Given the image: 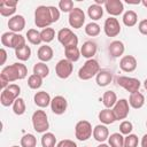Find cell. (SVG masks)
<instances>
[{
	"label": "cell",
	"instance_id": "1",
	"mask_svg": "<svg viewBox=\"0 0 147 147\" xmlns=\"http://www.w3.org/2000/svg\"><path fill=\"white\" fill-rule=\"evenodd\" d=\"M28 75V69L23 63H14L2 69L0 74V86L2 90L7 88L11 83L18 79H24Z\"/></svg>",
	"mask_w": 147,
	"mask_h": 147
},
{
	"label": "cell",
	"instance_id": "2",
	"mask_svg": "<svg viewBox=\"0 0 147 147\" xmlns=\"http://www.w3.org/2000/svg\"><path fill=\"white\" fill-rule=\"evenodd\" d=\"M53 23L49 6H39L34 10V24L38 28H49Z\"/></svg>",
	"mask_w": 147,
	"mask_h": 147
},
{
	"label": "cell",
	"instance_id": "3",
	"mask_svg": "<svg viewBox=\"0 0 147 147\" xmlns=\"http://www.w3.org/2000/svg\"><path fill=\"white\" fill-rule=\"evenodd\" d=\"M99 71H100V64H99V62L96 60H94V59H90L79 69L78 77L82 80H88L92 77L96 76L99 74Z\"/></svg>",
	"mask_w": 147,
	"mask_h": 147
},
{
	"label": "cell",
	"instance_id": "4",
	"mask_svg": "<svg viewBox=\"0 0 147 147\" xmlns=\"http://www.w3.org/2000/svg\"><path fill=\"white\" fill-rule=\"evenodd\" d=\"M21 93V87L16 84H10L7 88L2 90L0 95V102L2 106L8 107L15 102V100L18 98Z\"/></svg>",
	"mask_w": 147,
	"mask_h": 147
},
{
	"label": "cell",
	"instance_id": "5",
	"mask_svg": "<svg viewBox=\"0 0 147 147\" xmlns=\"http://www.w3.org/2000/svg\"><path fill=\"white\" fill-rule=\"evenodd\" d=\"M32 125L38 133H45L49 127L47 114L44 110H36L32 115Z\"/></svg>",
	"mask_w": 147,
	"mask_h": 147
},
{
	"label": "cell",
	"instance_id": "6",
	"mask_svg": "<svg viewBox=\"0 0 147 147\" xmlns=\"http://www.w3.org/2000/svg\"><path fill=\"white\" fill-rule=\"evenodd\" d=\"M93 134V130H92V125L88 121H79L77 122L76 126H75V136L78 140L80 141H85L88 138H91V136Z\"/></svg>",
	"mask_w": 147,
	"mask_h": 147
},
{
	"label": "cell",
	"instance_id": "7",
	"mask_svg": "<svg viewBox=\"0 0 147 147\" xmlns=\"http://www.w3.org/2000/svg\"><path fill=\"white\" fill-rule=\"evenodd\" d=\"M57 39L64 48L78 45V37L68 28H63L57 32Z\"/></svg>",
	"mask_w": 147,
	"mask_h": 147
},
{
	"label": "cell",
	"instance_id": "8",
	"mask_svg": "<svg viewBox=\"0 0 147 147\" xmlns=\"http://www.w3.org/2000/svg\"><path fill=\"white\" fill-rule=\"evenodd\" d=\"M116 82L125 91L130 92V94L131 93H134V92H138L139 88H140V85H141L139 79L133 78V77H126V76H119V77H117Z\"/></svg>",
	"mask_w": 147,
	"mask_h": 147
},
{
	"label": "cell",
	"instance_id": "9",
	"mask_svg": "<svg viewBox=\"0 0 147 147\" xmlns=\"http://www.w3.org/2000/svg\"><path fill=\"white\" fill-rule=\"evenodd\" d=\"M114 115L116 117V121L119 119H125L130 113V105L126 99H119L113 107Z\"/></svg>",
	"mask_w": 147,
	"mask_h": 147
},
{
	"label": "cell",
	"instance_id": "10",
	"mask_svg": "<svg viewBox=\"0 0 147 147\" xmlns=\"http://www.w3.org/2000/svg\"><path fill=\"white\" fill-rule=\"evenodd\" d=\"M72 69H74L72 62H70V61L67 60V59H62V60H60V61L56 63L55 72H56V76H57L59 78L65 79V78H68V77L72 74Z\"/></svg>",
	"mask_w": 147,
	"mask_h": 147
},
{
	"label": "cell",
	"instance_id": "11",
	"mask_svg": "<svg viewBox=\"0 0 147 147\" xmlns=\"http://www.w3.org/2000/svg\"><path fill=\"white\" fill-rule=\"evenodd\" d=\"M85 23V14L80 8H74L69 13V24L74 29H80Z\"/></svg>",
	"mask_w": 147,
	"mask_h": 147
},
{
	"label": "cell",
	"instance_id": "12",
	"mask_svg": "<svg viewBox=\"0 0 147 147\" xmlns=\"http://www.w3.org/2000/svg\"><path fill=\"white\" fill-rule=\"evenodd\" d=\"M103 31L107 37H116L121 32V25L118 20L115 17L107 18L103 24Z\"/></svg>",
	"mask_w": 147,
	"mask_h": 147
},
{
	"label": "cell",
	"instance_id": "13",
	"mask_svg": "<svg viewBox=\"0 0 147 147\" xmlns=\"http://www.w3.org/2000/svg\"><path fill=\"white\" fill-rule=\"evenodd\" d=\"M68 107L67 99L62 95H56L51 101V109L55 115H62L65 113Z\"/></svg>",
	"mask_w": 147,
	"mask_h": 147
},
{
	"label": "cell",
	"instance_id": "14",
	"mask_svg": "<svg viewBox=\"0 0 147 147\" xmlns=\"http://www.w3.org/2000/svg\"><path fill=\"white\" fill-rule=\"evenodd\" d=\"M105 9L107 10L108 14H110L114 17V16H118L123 13L124 6L121 0H106Z\"/></svg>",
	"mask_w": 147,
	"mask_h": 147
},
{
	"label": "cell",
	"instance_id": "15",
	"mask_svg": "<svg viewBox=\"0 0 147 147\" xmlns=\"http://www.w3.org/2000/svg\"><path fill=\"white\" fill-rule=\"evenodd\" d=\"M137 59L132 55H124L119 61V68L124 72H132L137 69Z\"/></svg>",
	"mask_w": 147,
	"mask_h": 147
},
{
	"label": "cell",
	"instance_id": "16",
	"mask_svg": "<svg viewBox=\"0 0 147 147\" xmlns=\"http://www.w3.org/2000/svg\"><path fill=\"white\" fill-rule=\"evenodd\" d=\"M8 28L14 33L22 31L25 28V18L22 15H15L10 17L8 21Z\"/></svg>",
	"mask_w": 147,
	"mask_h": 147
},
{
	"label": "cell",
	"instance_id": "17",
	"mask_svg": "<svg viewBox=\"0 0 147 147\" xmlns=\"http://www.w3.org/2000/svg\"><path fill=\"white\" fill-rule=\"evenodd\" d=\"M17 1L15 0H2L0 2V14L2 16H11L16 11Z\"/></svg>",
	"mask_w": 147,
	"mask_h": 147
},
{
	"label": "cell",
	"instance_id": "18",
	"mask_svg": "<svg viewBox=\"0 0 147 147\" xmlns=\"http://www.w3.org/2000/svg\"><path fill=\"white\" fill-rule=\"evenodd\" d=\"M33 101H34V103H36L38 107H40V108H46L47 106L51 105L52 99H51V95H49L47 92H45V91H39V92H37V93L34 94Z\"/></svg>",
	"mask_w": 147,
	"mask_h": 147
},
{
	"label": "cell",
	"instance_id": "19",
	"mask_svg": "<svg viewBox=\"0 0 147 147\" xmlns=\"http://www.w3.org/2000/svg\"><path fill=\"white\" fill-rule=\"evenodd\" d=\"M95 53H96V44L94 41L88 40L83 44V46L80 48V54L83 55V57L90 60L95 55Z\"/></svg>",
	"mask_w": 147,
	"mask_h": 147
},
{
	"label": "cell",
	"instance_id": "20",
	"mask_svg": "<svg viewBox=\"0 0 147 147\" xmlns=\"http://www.w3.org/2000/svg\"><path fill=\"white\" fill-rule=\"evenodd\" d=\"M93 137L96 141L99 142H103L105 140H107L109 138V130L105 124H100L96 125L93 129Z\"/></svg>",
	"mask_w": 147,
	"mask_h": 147
},
{
	"label": "cell",
	"instance_id": "21",
	"mask_svg": "<svg viewBox=\"0 0 147 147\" xmlns=\"http://www.w3.org/2000/svg\"><path fill=\"white\" fill-rule=\"evenodd\" d=\"M108 51H109V54L113 57H119V56L123 55V53L125 51V47H124V44L121 40H114V41L110 42V45L108 47Z\"/></svg>",
	"mask_w": 147,
	"mask_h": 147
},
{
	"label": "cell",
	"instance_id": "22",
	"mask_svg": "<svg viewBox=\"0 0 147 147\" xmlns=\"http://www.w3.org/2000/svg\"><path fill=\"white\" fill-rule=\"evenodd\" d=\"M129 105L134 109H140L145 105V96L139 91L131 93L129 98Z\"/></svg>",
	"mask_w": 147,
	"mask_h": 147
},
{
	"label": "cell",
	"instance_id": "23",
	"mask_svg": "<svg viewBox=\"0 0 147 147\" xmlns=\"http://www.w3.org/2000/svg\"><path fill=\"white\" fill-rule=\"evenodd\" d=\"M37 56L41 62H48L53 59V49L51 46L48 45H44L40 46L38 52H37Z\"/></svg>",
	"mask_w": 147,
	"mask_h": 147
},
{
	"label": "cell",
	"instance_id": "24",
	"mask_svg": "<svg viewBox=\"0 0 147 147\" xmlns=\"http://www.w3.org/2000/svg\"><path fill=\"white\" fill-rule=\"evenodd\" d=\"M111 79H113V75L108 70H100L99 74L96 75V77H95L96 84L99 86H101V87H105V86L109 85V83L111 82Z\"/></svg>",
	"mask_w": 147,
	"mask_h": 147
},
{
	"label": "cell",
	"instance_id": "25",
	"mask_svg": "<svg viewBox=\"0 0 147 147\" xmlns=\"http://www.w3.org/2000/svg\"><path fill=\"white\" fill-rule=\"evenodd\" d=\"M99 119L102 124L105 125H108V124H113L115 121H116V117L114 115V111L113 109H109V108H106V109H102L100 113H99Z\"/></svg>",
	"mask_w": 147,
	"mask_h": 147
},
{
	"label": "cell",
	"instance_id": "26",
	"mask_svg": "<svg viewBox=\"0 0 147 147\" xmlns=\"http://www.w3.org/2000/svg\"><path fill=\"white\" fill-rule=\"evenodd\" d=\"M117 102V95L114 91H106L102 95V103L106 108L111 109Z\"/></svg>",
	"mask_w": 147,
	"mask_h": 147
},
{
	"label": "cell",
	"instance_id": "27",
	"mask_svg": "<svg viewBox=\"0 0 147 147\" xmlns=\"http://www.w3.org/2000/svg\"><path fill=\"white\" fill-rule=\"evenodd\" d=\"M64 54H65V59L69 60L70 62H76L79 60L80 57V51L77 46H70V47H65L64 48Z\"/></svg>",
	"mask_w": 147,
	"mask_h": 147
},
{
	"label": "cell",
	"instance_id": "28",
	"mask_svg": "<svg viewBox=\"0 0 147 147\" xmlns=\"http://www.w3.org/2000/svg\"><path fill=\"white\" fill-rule=\"evenodd\" d=\"M87 14H88L90 18H92L93 21H98L103 15V8L101 6H99V5H96V3H93V5H91L88 7Z\"/></svg>",
	"mask_w": 147,
	"mask_h": 147
},
{
	"label": "cell",
	"instance_id": "29",
	"mask_svg": "<svg viewBox=\"0 0 147 147\" xmlns=\"http://www.w3.org/2000/svg\"><path fill=\"white\" fill-rule=\"evenodd\" d=\"M33 74L38 75L41 78H45L49 74V68L45 62H38L33 65Z\"/></svg>",
	"mask_w": 147,
	"mask_h": 147
},
{
	"label": "cell",
	"instance_id": "30",
	"mask_svg": "<svg viewBox=\"0 0 147 147\" xmlns=\"http://www.w3.org/2000/svg\"><path fill=\"white\" fill-rule=\"evenodd\" d=\"M138 22V15L136 11L133 10H127L124 13L123 15V23L126 25V26H133L136 25Z\"/></svg>",
	"mask_w": 147,
	"mask_h": 147
},
{
	"label": "cell",
	"instance_id": "31",
	"mask_svg": "<svg viewBox=\"0 0 147 147\" xmlns=\"http://www.w3.org/2000/svg\"><path fill=\"white\" fill-rule=\"evenodd\" d=\"M108 142L110 147H124V137L122 133H113L109 136Z\"/></svg>",
	"mask_w": 147,
	"mask_h": 147
},
{
	"label": "cell",
	"instance_id": "32",
	"mask_svg": "<svg viewBox=\"0 0 147 147\" xmlns=\"http://www.w3.org/2000/svg\"><path fill=\"white\" fill-rule=\"evenodd\" d=\"M26 39L32 44V45H39L42 40H41V36L40 32L36 29H30L26 32Z\"/></svg>",
	"mask_w": 147,
	"mask_h": 147
},
{
	"label": "cell",
	"instance_id": "33",
	"mask_svg": "<svg viewBox=\"0 0 147 147\" xmlns=\"http://www.w3.org/2000/svg\"><path fill=\"white\" fill-rule=\"evenodd\" d=\"M41 145L42 147H55L56 138L52 132H45L41 137Z\"/></svg>",
	"mask_w": 147,
	"mask_h": 147
},
{
	"label": "cell",
	"instance_id": "34",
	"mask_svg": "<svg viewBox=\"0 0 147 147\" xmlns=\"http://www.w3.org/2000/svg\"><path fill=\"white\" fill-rule=\"evenodd\" d=\"M15 55H16V57L18 60L26 61L31 56V48L28 45H25V46H23V47H21L18 49H15Z\"/></svg>",
	"mask_w": 147,
	"mask_h": 147
},
{
	"label": "cell",
	"instance_id": "35",
	"mask_svg": "<svg viewBox=\"0 0 147 147\" xmlns=\"http://www.w3.org/2000/svg\"><path fill=\"white\" fill-rule=\"evenodd\" d=\"M36 146H37V139L33 134L28 133L21 138V147H36Z\"/></svg>",
	"mask_w": 147,
	"mask_h": 147
},
{
	"label": "cell",
	"instance_id": "36",
	"mask_svg": "<svg viewBox=\"0 0 147 147\" xmlns=\"http://www.w3.org/2000/svg\"><path fill=\"white\" fill-rule=\"evenodd\" d=\"M40 36H41V40L46 44L53 41V39L55 38V31L53 28H45L40 31Z\"/></svg>",
	"mask_w": 147,
	"mask_h": 147
},
{
	"label": "cell",
	"instance_id": "37",
	"mask_svg": "<svg viewBox=\"0 0 147 147\" xmlns=\"http://www.w3.org/2000/svg\"><path fill=\"white\" fill-rule=\"evenodd\" d=\"M100 31H101L100 25L98 23H95V22H91V23L86 24V26H85V33L87 36H90V37L98 36L100 33Z\"/></svg>",
	"mask_w": 147,
	"mask_h": 147
},
{
	"label": "cell",
	"instance_id": "38",
	"mask_svg": "<svg viewBox=\"0 0 147 147\" xmlns=\"http://www.w3.org/2000/svg\"><path fill=\"white\" fill-rule=\"evenodd\" d=\"M28 85H29L30 88L37 90V88H39V87L42 85V78L39 77L38 75L32 74V75L28 78Z\"/></svg>",
	"mask_w": 147,
	"mask_h": 147
},
{
	"label": "cell",
	"instance_id": "39",
	"mask_svg": "<svg viewBox=\"0 0 147 147\" xmlns=\"http://www.w3.org/2000/svg\"><path fill=\"white\" fill-rule=\"evenodd\" d=\"M13 111L16 115H23L25 113V102L22 98H17L13 103Z\"/></svg>",
	"mask_w": 147,
	"mask_h": 147
},
{
	"label": "cell",
	"instance_id": "40",
	"mask_svg": "<svg viewBox=\"0 0 147 147\" xmlns=\"http://www.w3.org/2000/svg\"><path fill=\"white\" fill-rule=\"evenodd\" d=\"M25 38L22 36V34H18V33H15L14 34V38H13V42H11V48L14 49H18L23 46H25Z\"/></svg>",
	"mask_w": 147,
	"mask_h": 147
},
{
	"label": "cell",
	"instance_id": "41",
	"mask_svg": "<svg viewBox=\"0 0 147 147\" xmlns=\"http://www.w3.org/2000/svg\"><path fill=\"white\" fill-rule=\"evenodd\" d=\"M132 130H133V124L130 121H123L119 124V132L122 134H125V136L131 134Z\"/></svg>",
	"mask_w": 147,
	"mask_h": 147
},
{
	"label": "cell",
	"instance_id": "42",
	"mask_svg": "<svg viewBox=\"0 0 147 147\" xmlns=\"http://www.w3.org/2000/svg\"><path fill=\"white\" fill-rule=\"evenodd\" d=\"M138 137L136 134H127L124 138V147H138Z\"/></svg>",
	"mask_w": 147,
	"mask_h": 147
},
{
	"label": "cell",
	"instance_id": "43",
	"mask_svg": "<svg viewBox=\"0 0 147 147\" xmlns=\"http://www.w3.org/2000/svg\"><path fill=\"white\" fill-rule=\"evenodd\" d=\"M14 32H5V33H2V36H1V44L3 45V46H6V47H10L11 48V42H13V38H14Z\"/></svg>",
	"mask_w": 147,
	"mask_h": 147
},
{
	"label": "cell",
	"instance_id": "44",
	"mask_svg": "<svg viewBox=\"0 0 147 147\" xmlns=\"http://www.w3.org/2000/svg\"><path fill=\"white\" fill-rule=\"evenodd\" d=\"M59 8L63 13H70L74 9V2L72 0H61L59 2Z\"/></svg>",
	"mask_w": 147,
	"mask_h": 147
},
{
	"label": "cell",
	"instance_id": "45",
	"mask_svg": "<svg viewBox=\"0 0 147 147\" xmlns=\"http://www.w3.org/2000/svg\"><path fill=\"white\" fill-rule=\"evenodd\" d=\"M56 147H77V145H76V142H74L70 139H64V140H61L60 142H57Z\"/></svg>",
	"mask_w": 147,
	"mask_h": 147
},
{
	"label": "cell",
	"instance_id": "46",
	"mask_svg": "<svg viewBox=\"0 0 147 147\" xmlns=\"http://www.w3.org/2000/svg\"><path fill=\"white\" fill-rule=\"evenodd\" d=\"M49 9H51V14H52V18H53V23L57 22L59 18H60V11L56 7L54 6H49Z\"/></svg>",
	"mask_w": 147,
	"mask_h": 147
},
{
	"label": "cell",
	"instance_id": "47",
	"mask_svg": "<svg viewBox=\"0 0 147 147\" xmlns=\"http://www.w3.org/2000/svg\"><path fill=\"white\" fill-rule=\"evenodd\" d=\"M138 29L140 31V33L147 36V18L146 20H142L139 22V25H138Z\"/></svg>",
	"mask_w": 147,
	"mask_h": 147
},
{
	"label": "cell",
	"instance_id": "48",
	"mask_svg": "<svg viewBox=\"0 0 147 147\" xmlns=\"http://www.w3.org/2000/svg\"><path fill=\"white\" fill-rule=\"evenodd\" d=\"M0 53H1V64H5L6 59H7V52H6V49H5V48H1Z\"/></svg>",
	"mask_w": 147,
	"mask_h": 147
},
{
	"label": "cell",
	"instance_id": "49",
	"mask_svg": "<svg viewBox=\"0 0 147 147\" xmlns=\"http://www.w3.org/2000/svg\"><path fill=\"white\" fill-rule=\"evenodd\" d=\"M141 147H147V133L144 134L141 138Z\"/></svg>",
	"mask_w": 147,
	"mask_h": 147
},
{
	"label": "cell",
	"instance_id": "50",
	"mask_svg": "<svg viewBox=\"0 0 147 147\" xmlns=\"http://www.w3.org/2000/svg\"><path fill=\"white\" fill-rule=\"evenodd\" d=\"M126 2L130 3V5H139L141 1L140 0H136V1H133V0H126Z\"/></svg>",
	"mask_w": 147,
	"mask_h": 147
},
{
	"label": "cell",
	"instance_id": "51",
	"mask_svg": "<svg viewBox=\"0 0 147 147\" xmlns=\"http://www.w3.org/2000/svg\"><path fill=\"white\" fill-rule=\"evenodd\" d=\"M95 3H96V5H99V6H100V5H102V3L105 5V3H106V0H95Z\"/></svg>",
	"mask_w": 147,
	"mask_h": 147
},
{
	"label": "cell",
	"instance_id": "52",
	"mask_svg": "<svg viewBox=\"0 0 147 147\" xmlns=\"http://www.w3.org/2000/svg\"><path fill=\"white\" fill-rule=\"evenodd\" d=\"M98 147H110L109 145H107V144H100Z\"/></svg>",
	"mask_w": 147,
	"mask_h": 147
},
{
	"label": "cell",
	"instance_id": "53",
	"mask_svg": "<svg viewBox=\"0 0 147 147\" xmlns=\"http://www.w3.org/2000/svg\"><path fill=\"white\" fill-rule=\"evenodd\" d=\"M141 3H142V5H144L146 8H147V0H142V1H141Z\"/></svg>",
	"mask_w": 147,
	"mask_h": 147
},
{
	"label": "cell",
	"instance_id": "54",
	"mask_svg": "<svg viewBox=\"0 0 147 147\" xmlns=\"http://www.w3.org/2000/svg\"><path fill=\"white\" fill-rule=\"evenodd\" d=\"M144 86H145V88L147 90V78L145 79V82H144Z\"/></svg>",
	"mask_w": 147,
	"mask_h": 147
},
{
	"label": "cell",
	"instance_id": "55",
	"mask_svg": "<svg viewBox=\"0 0 147 147\" xmlns=\"http://www.w3.org/2000/svg\"><path fill=\"white\" fill-rule=\"evenodd\" d=\"M11 147H20V146H11Z\"/></svg>",
	"mask_w": 147,
	"mask_h": 147
},
{
	"label": "cell",
	"instance_id": "56",
	"mask_svg": "<svg viewBox=\"0 0 147 147\" xmlns=\"http://www.w3.org/2000/svg\"><path fill=\"white\" fill-rule=\"evenodd\" d=\"M146 126H147V121H146Z\"/></svg>",
	"mask_w": 147,
	"mask_h": 147
}]
</instances>
